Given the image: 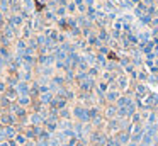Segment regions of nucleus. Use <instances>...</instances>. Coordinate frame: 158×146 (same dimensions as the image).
<instances>
[{
	"label": "nucleus",
	"mask_w": 158,
	"mask_h": 146,
	"mask_svg": "<svg viewBox=\"0 0 158 146\" xmlns=\"http://www.w3.org/2000/svg\"><path fill=\"white\" fill-rule=\"evenodd\" d=\"M107 58H109V60H116V61H119V56L116 55L114 51H109V53H107Z\"/></svg>",
	"instance_id": "nucleus-1"
},
{
	"label": "nucleus",
	"mask_w": 158,
	"mask_h": 146,
	"mask_svg": "<svg viewBox=\"0 0 158 146\" xmlns=\"http://www.w3.org/2000/svg\"><path fill=\"white\" fill-rule=\"evenodd\" d=\"M43 7H44L43 4H36V9H37V10H41V9H43Z\"/></svg>",
	"instance_id": "nucleus-2"
}]
</instances>
